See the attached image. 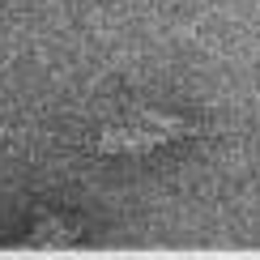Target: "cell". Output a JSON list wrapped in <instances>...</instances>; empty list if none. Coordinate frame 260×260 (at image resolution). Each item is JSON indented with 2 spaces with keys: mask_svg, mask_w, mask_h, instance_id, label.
<instances>
[{
  "mask_svg": "<svg viewBox=\"0 0 260 260\" xmlns=\"http://www.w3.org/2000/svg\"><path fill=\"white\" fill-rule=\"evenodd\" d=\"M205 128H192L175 120V115H158V111H141L137 120L103 128V137L94 141V154H149V149L167 145V141H183V137H201Z\"/></svg>",
  "mask_w": 260,
  "mask_h": 260,
  "instance_id": "obj_1",
  "label": "cell"
},
{
  "mask_svg": "<svg viewBox=\"0 0 260 260\" xmlns=\"http://www.w3.org/2000/svg\"><path fill=\"white\" fill-rule=\"evenodd\" d=\"M47 239H56V243H73V231L64 222H47L43 218L39 226H35V243H47Z\"/></svg>",
  "mask_w": 260,
  "mask_h": 260,
  "instance_id": "obj_2",
  "label": "cell"
}]
</instances>
